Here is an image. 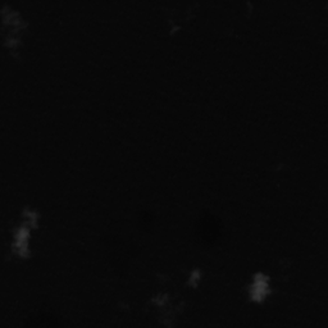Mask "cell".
I'll return each mask as SVG.
<instances>
[{"instance_id": "cell-1", "label": "cell", "mask_w": 328, "mask_h": 328, "mask_svg": "<svg viewBox=\"0 0 328 328\" xmlns=\"http://www.w3.org/2000/svg\"><path fill=\"white\" fill-rule=\"evenodd\" d=\"M251 299L255 301H261L269 293L268 289V279L264 276H257L254 279V283L251 286L250 290Z\"/></svg>"}, {"instance_id": "cell-2", "label": "cell", "mask_w": 328, "mask_h": 328, "mask_svg": "<svg viewBox=\"0 0 328 328\" xmlns=\"http://www.w3.org/2000/svg\"><path fill=\"white\" fill-rule=\"evenodd\" d=\"M16 247L19 250V254L23 251H27V231L19 229L16 235Z\"/></svg>"}]
</instances>
